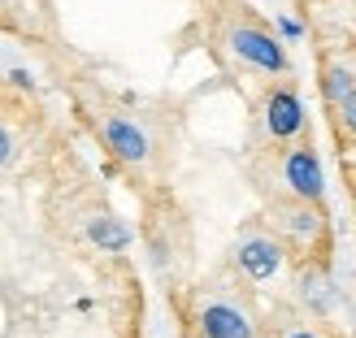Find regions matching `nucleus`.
<instances>
[{"mask_svg": "<svg viewBox=\"0 0 356 338\" xmlns=\"http://www.w3.org/2000/svg\"><path fill=\"white\" fill-rule=\"evenodd\" d=\"M265 130H270V139H278V144L305 135V104H300L291 83L270 87V96H265Z\"/></svg>", "mask_w": 356, "mask_h": 338, "instance_id": "20e7f679", "label": "nucleus"}, {"mask_svg": "<svg viewBox=\"0 0 356 338\" xmlns=\"http://www.w3.org/2000/svg\"><path fill=\"white\" fill-rule=\"evenodd\" d=\"M287 338H322V334H313V330H296V334H287Z\"/></svg>", "mask_w": 356, "mask_h": 338, "instance_id": "9b49d317", "label": "nucleus"}, {"mask_svg": "<svg viewBox=\"0 0 356 338\" xmlns=\"http://www.w3.org/2000/svg\"><path fill=\"white\" fill-rule=\"evenodd\" d=\"M274 230H278V243L291 247L296 256L326 260V252H330V226L317 204H305V200L274 204Z\"/></svg>", "mask_w": 356, "mask_h": 338, "instance_id": "f257e3e1", "label": "nucleus"}, {"mask_svg": "<svg viewBox=\"0 0 356 338\" xmlns=\"http://www.w3.org/2000/svg\"><path fill=\"white\" fill-rule=\"evenodd\" d=\"M282 256H287V247H282L274 235H252V239H243L239 243V269L248 273V278H270L278 264H282Z\"/></svg>", "mask_w": 356, "mask_h": 338, "instance_id": "0eeeda50", "label": "nucleus"}, {"mask_svg": "<svg viewBox=\"0 0 356 338\" xmlns=\"http://www.w3.org/2000/svg\"><path fill=\"white\" fill-rule=\"evenodd\" d=\"M226 44L235 48V57H243L248 65L265 69V74H287V52H282V44H278L265 26L239 22V26L226 31Z\"/></svg>", "mask_w": 356, "mask_h": 338, "instance_id": "f03ea898", "label": "nucleus"}, {"mask_svg": "<svg viewBox=\"0 0 356 338\" xmlns=\"http://www.w3.org/2000/svg\"><path fill=\"white\" fill-rule=\"evenodd\" d=\"M195 338H252V321L235 304H204L195 312Z\"/></svg>", "mask_w": 356, "mask_h": 338, "instance_id": "39448f33", "label": "nucleus"}, {"mask_svg": "<svg viewBox=\"0 0 356 338\" xmlns=\"http://www.w3.org/2000/svg\"><path fill=\"white\" fill-rule=\"evenodd\" d=\"M348 92H352V74H348L343 65H326V69H322V96H326V104L334 109V104H339Z\"/></svg>", "mask_w": 356, "mask_h": 338, "instance_id": "6e6552de", "label": "nucleus"}, {"mask_svg": "<svg viewBox=\"0 0 356 338\" xmlns=\"http://www.w3.org/2000/svg\"><path fill=\"white\" fill-rule=\"evenodd\" d=\"M100 135H104V148H109L118 161H127V165L148 161V139H144L139 126H131L127 117H104L100 121Z\"/></svg>", "mask_w": 356, "mask_h": 338, "instance_id": "423d86ee", "label": "nucleus"}, {"mask_svg": "<svg viewBox=\"0 0 356 338\" xmlns=\"http://www.w3.org/2000/svg\"><path fill=\"white\" fill-rule=\"evenodd\" d=\"M9 156H13V135L0 126V165H9Z\"/></svg>", "mask_w": 356, "mask_h": 338, "instance_id": "9d476101", "label": "nucleus"}, {"mask_svg": "<svg viewBox=\"0 0 356 338\" xmlns=\"http://www.w3.org/2000/svg\"><path fill=\"white\" fill-rule=\"evenodd\" d=\"M282 187H287L291 200H305V204H322L326 195V178H322V161L309 144H296L282 152Z\"/></svg>", "mask_w": 356, "mask_h": 338, "instance_id": "7ed1b4c3", "label": "nucleus"}, {"mask_svg": "<svg viewBox=\"0 0 356 338\" xmlns=\"http://www.w3.org/2000/svg\"><path fill=\"white\" fill-rule=\"evenodd\" d=\"M334 126H339V139L343 144H356V87L334 104Z\"/></svg>", "mask_w": 356, "mask_h": 338, "instance_id": "1a4fd4ad", "label": "nucleus"}]
</instances>
